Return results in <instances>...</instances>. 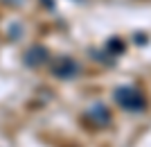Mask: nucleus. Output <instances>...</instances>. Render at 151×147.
<instances>
[{"mask_svg": "<svg viewBox=\"0 0 151 147\" xmlns=\"http://www.w3.org/2000/svg\"><path fill=\"white\" fill-rule=\"evenodd\" d=\"M86 120H88L93 127L101 129V127H106V125H111V111H108L106 104L95 102L93 106H88V111H86Z\"/></svg>", "mask_w": 151, "mask_h": 147, "instance_id": "nucleus-4", "label": "nucleus"}, {"mask_svg": "<svg viewBox=\"0 0 151 147\" xmlns=\"http://www.w3.org/2000/svg\"><path fill=\"white\" fill-rule=\"evenodd\" d=\"M113 97L122 109L133 111V113H140V111H145V106H147L145 95H142L135 86H117V88L113 91Z\"/></svg>", "mask_w": 151, "mask_h": 147, "instance_id": "nucleus-1", "label": "nucleus"}, {"mask_svg": "<svg viewBox=\"0 0 151 147\" xmlns=\"http://www.w3.org/2000/svg\"><path fill=\"white\" fill-rule=\"evenodd\" d=\"M122 50H124V41H120V38H111L106 43V54L117 57V54H122Z\"/></svg>", "mask_w": 151, "mask_h": 147, "instance_id": "nucleus-5", "label": "nucleus"}, {"mask_svg": "<svg viewBox=\"0 0 151 147\" xmlns=\"http://www.w3.org/2000/svg\"><path fill=\"white\" fill-rule=\"evenodd\" d=\"M79 61L72 57H68V54H59V57H54L50 61V72L57 79H75L77 75H79Z\"/></svg>", "mask_w": 151, "mask_h": 147, "instance_id": "nucleus-2", "label": "nucleus"}, {"mask_svg": "<svg viewBox=\"0 0 151 147\" xmlns=\"http://www.w3.org/2000/svg\"><path fill=\"white\" fill-rule=\"evenodd\" d=\"M50 61H52V54L45 45H32V48L25 50V54H23V64H25L27 68H43V66L50 64Z\"/></svg>", "mask_w": 151, "mask_h": 147, "instance_id": "nucleus-3", "label": "nucleus"}]
</instances>
